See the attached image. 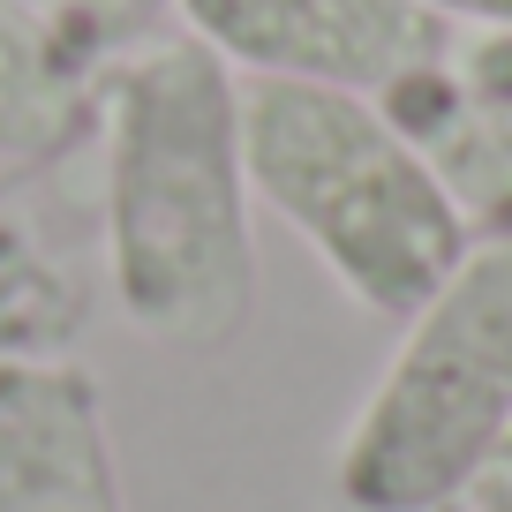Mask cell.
Wrapping results in <instances>:
<instances>
[{"instance_id": "cell-1", "label": "cell", "mask_w": 512, "mask_h": 512, "mask_svg": "<svg viewBox=\"0 0 512 512\" xmlns=\"http://www.w3.org/2000/svg\"><path fill=\"white\" fill-rule=\"evenodd\" d=\"M98 226L128 332L166 354H226L256 317V196L241 76L189 31L144 38L98 76Z\"/></svg>"}, {"instance_id": "cell-2", "label": "cell", "mask_w": 512, "mask_h": 512, "mask_svg": "<svg viewBox=\"0 0 512 512\" xmlns=\"http://www.w3.org/2000/svg\"><path fill=\"white\" fill-rule=\"evenodd\" d=\"M241 159L249 196L309 241L362 317L407 324L475 249V226L422 144H407L362 91L241 83Z\"/></svg>"}, {"instance_id": "cell-3", "label": "cell", "mask_w": 512, "mask_h": 512, "mask_svg": "<svg viewBox=\"0 0 512 512\" xmlns=\"http://www.w3.org/2000/svg\"><path fill=\"white\" fill-rule=\"evenodd\" d=\"M512 422V241H475L400 324L332 452V512H445Z\"/></svg>"}, {"instance_id": "cell-4", "label": "cell", "mask_w": 512, "mask_h": 512, "mask_svg": "<svg viewBox=\"0 0 512 512\" xmlns=\"http://www.w3.org/2000/svg\"><path fill=\"white\" fill-rule=\"evenodd\" d=\"M181 31L249 83H332L384 98L452 53L422 0H174Z\"/></svg>"}, {"instance_id": "cell-5", "label": "cell", "mask_w": 512, "mask_h": 512, "mask_svg": "<svg viewBox=\"0 0 512 512\" xmlns=\"http://www.w3.org/2000/svg\"><path fill=\"white\" fill-rule=\"evenodd\" d=\"M0 512H128L106 400L83 362H0Z\"/></svg>"}, {"instance_id": "cell-6", "label": "cell", "mask_w": 512, "mask_h": 512, "mask_svg": "<svg viewBox=\"0 0 512 512\" xmlns=\"http://www.w3.org/2000/svg\"><path fill=\"white\" fill-rule=\"evenodd\" d=\"M106 38H91L68 0H0V151L46 159L76 144V128L98 113L91 61Z\"/></svg>"}, {"instance_id": "cell-7", "label": "cell", "mask_w": 512, "mask_h": 512, "mask_svg": "<svg viewBox=\"0 0 512 512\" xmlns=\"http://www.w3.org/2000/svg\"><path fill=\"white\" fill-rule=\"evenodd\" d=\"M377 106L407 144H422V159L437 166L452 204L467 211L475 241H512V98L482 106L437 61V68H415L407 83H392Z\"/></svg>"}, {"instance_id": "cell-8", "label": "cell", "mask_w": 512, "mask_h": 512, "mask_svg": "<svg viewBox=\"0 0 512 512\" xmlns=\"http://www.w3.org/2000/svg\"><path fill=\"white\" fill-rule=\"evenodd\" d=\"M166 8H174V0H68V16H76L91 38H106V46H121V38H151V23H159Z\"/></svg>"}, {"instance_id": "cell-9", "label": "cell", "mask_w": 512, "mask_h": 512, "mask_svg": "<svg viewBox=\"0 0 512 512\" xmlns=\"http://www.w3.org/2000/svg\"><path fill=\"white\" fill-rule=\"evenodd\" d=\"M445 512H512V422H505V437L490 445V460L467 475V490L452 497Z\"/></svg>"}, {"instance_id": "cell-10", "label": "cell", "mask_w": 512, "mask_h": 512, "mask_svg": "<svg viewBox=\"0 0 512 512\" xmlns=\"http://www.w3.org/2000/svg\"><path fill=\"white\" fill-rule=\"evenodd\" d=\"M437 23H452V31H497L512 38V0H422Z\"/></svg>"}]
</instances>
